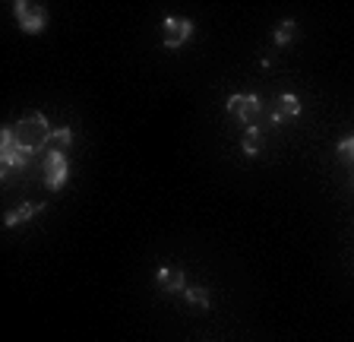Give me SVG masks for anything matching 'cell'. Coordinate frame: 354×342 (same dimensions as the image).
Segmentation results:
<instances>
[{
    "label": "cell",
    "mask_w": 354,
    "mask_h": 342,
    "mask_svg": "<svg viewBox=\"0 0 354 342\" xmlns=\"http://www.w3.org/2000/svg\"><path fill=\"white\" fill-rule=\"evenodd\" d=\"M193 35V23L190 19H180V16H168L162 29V42L165 48H180L187 45V38Z\"/></svg>",
    "instance_id": "8992f818"
},
{
    "label": "cell",
    "mask_w": 354,
    "mask_h": 342,
    "mask_svg": "<svg viewBox=\"0 0 354 342\" xmlns=\"http://www.w3.org/2000/svg\"><path fill=\"white\" fill-rule=\"evenodd\" d=\"M29 159L32 152H26V149L16 143L13 136V127H3L0 130V162H3V181H13L16 174H22V171L29 168Z\"/></svg>",
    "instance_id": "7a4b0ae2"
},
{
    "label": "cell",
    "mask_w": 354,
    "mask_h": 342,
    "mask_svg": "<svg viewBox=\"0 0 354 342\" xmlns=\"http://www.w3.org/2000/svg\"><path fill=\"white\" fill-rule=\"evenodd\" d=\"M295 32H297V26L291 23V19H288V23H281L279 29H275V45H291V42H295Z\"/></svg>",
    "instance_id": "8fae6325"
},
{
    "label": "cell",
    "mask_w": 354,
    "mask_h": 342,
    "mask_svg": "<svg viewBox=\"0 0 354 342\" xmlns=\"http://www.w3.org/2000/svg\"><path fill=\"white\" fill-rule=\"evenodd\" d=\"M155 282H158V289L162 291H184L187 279H184V273H180L177 267H162L158 269V276H155Z\"/></svg>",
    "instance_id": "52a82bcc"
},
{
    "label": "cell",
    "mask_w": 354,
    "mask_h": 342,
    "mask_svg": "<svg viewBox=\"0 0 354 342\" xmlns=\"http://www.w3.org/2000/svg\"><path fill=\"white\" fill-rule=\"evenodd\" d=\"M41 209H44V203H22L19 209H13V213L3 216V225L13 228V225H19V222H29V219L35 216V213H41Z\"/></svg>",
    "instance_id": "9c48e42d"
},
{
    "label": "cell",
    "mask_w": 354,
    "mask_h": 342,
    "mask_svg": "<svg viewBox=\"0 0 354 342\" xmlns=\"http://www.w3.org/2000/svg\"><path fill=\"white\" fill-rule=\"evenodd\" d=\"M297 114H301V98L297 96H281L279 102H275L272 120H295Z\"/></svg>",
    "instance_id": "ba28073f"
},
{
    "label": "cell",
    "mask_w": 354,
    "mask_h": 342,
    "mask_svg": "<svg viewBox=\"0 0 354 342\" xmlns=\"http://www.w3.org/2000/svg\"><path fill=\"white\" fill-rule=\"evenodd\" d=\"M73 143V130L70 127H60L51 134V143H48V152H66V146Z\"/></svg>",
    "instance_id": "30bf717a"
},
{
    "label": "cell",
    "mask_w": 354,
    "mask_h": 342,
    "mask_svg": "<svg viewBox=\"0 0 354 342\" xmlns=\"http://www.w3.org/2000/svg\"><path fill=\"white\" fill-rule=\"evenodd\" d=\"M13 13H16V23H19V29L29 32V35H35V32H41L44 26H48V13H44L41 3L16 0V3H13Z\"/></svg>",
    "instance_id": "3957f363"
},
{
    "label": "cell",
    "mask_w": 354,
    "mask_h": 342,
    "mask_svg": "<svg viewBox=\"0 0 354 342\" xmlns=\"http://www.w3.org/2000/svg\"><path fill=\"white\" fill-rule=\"evenodd\" d=\"M339 159H342V165L354 168V136H345V140L339 143Z\"/></svg>",
    "instance_id": "7c38bea8"
},
{
    "label": "cell",
    "mask_w": 354,
    "mask_h": 342,
    "mask_svg": "<svg viewBox=\"0 0 354 342\" xmlns=\"http://www.w3.org/2000/svg\"><path fill=\"white\" fill-rule=\"evenodd\" d=\"M243 152H247V156H257V152H259V130H257V127H247V136H243Z\"/></svg>",
    "instance_id": "4fadbf2b"
},
{
    "label": "cell",
    "mask_w": 354,
    "mask_h": 342,
    "mask_svg": "<svg viewBox=\"0 0 354 342\" xmlns=\"http://www.w3.org/2000/svg\"><path fill=\"white\" fill-rule=\"evenodd\" d=\"M228 114L234 120L247 127H257V114H259V98L257 96H247V92H237V96L228 98Z\"/></svg>",
    "instance_id": "5b68a950"
},
{
    "label": "cell",
    "mask_w": 354,
    "mask_h": 342,
    "mask_svg": "<svg viewBox=\"0 0 354 342\" xmlns=\"http://www.w3.org/2000/svg\"><path fill=\"white\" fill-rule=\"evenodd\" d=\"M187 298H190L193 305H199V307H209V291L206 289H187Z\"/></svg>",
    "instance_id": "5bb4252c"
},
{
    "label": "cell",
    "mask_w": 354,
    "mask_h": 342,
    "mask_svg": "<svg viewBox=\"0 0 354 342\" xmlns=\"http://www.w3.org/2000/svg\"><path fill=\"white\" fill-rule=\"evenodd\" d=\"M66 174H70V165H66L64 152H44V165H41V178L51 190H60L66 184Z\"/></svg>",
    "instance_id": "277c9868"
},
{
    "label": "cell",
    "mask_w": 354,
    "mask_h": 342,
    "mask_svg": "<svg viewBox=\"0 0 354 342\" xmlns=\"http://www.w3.org/2000/svg\"><path fill=\"white\" fill-rule=\"evenodd\" d=\"M13 136H16V143H19L26 152L38 156V152H41V149H48V143H51V124H48V118H44V114L32 111V114H26V118L13 127Z\"/></svg>",
    "instance_id": "6da1fadb"
}]
</instances>
